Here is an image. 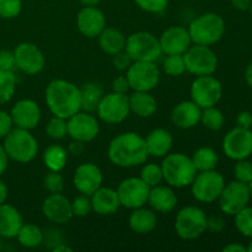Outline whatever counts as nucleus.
Returning <instances> with one entry per match:
<instances>
[{
	"instance_id": "f257e3e1",
	"label": "nucleus",
	"mask_w": 252,
	"mask_h": 252,
	"mask_svg": "<svg viewBox=\"0 0 252 252\" xmlns=\"http://www.w3.org/2000/svg\"><path fill=\"white\" fill-rule=\"evenodd\" d=\"M107 155L113 165L122 169L140 166L149 158L145 139L135 132H125L110 142Z\"/></svg>"
},
{
	"instance_id": "f03ea898",
	"label": "nucleus",
	"mask_w": 252,
	"mask_h": 252,
	"mask_svg": "<svg viewBox=\"0 0 252 252\" xmlns=\"http://www.w3.org/2000/svg\"><path fill=\"white\" fill-rule=\"evenodd\" d=\"M44 100L52 115L65 120L81 110L80 88L64 79L49 81L44 91Z\"/></svg>"
},
{
	"instance_id": "7ed1b4c3",
	"label": "nucleus",
	"mask_w": 252,
	"mask_h": 252,
	"mask_svg": "<svg viewBox=\"0 0 252 252\" xmlns=\"http://www.w3.org/2000/svg\"><path fill=\"white\" fill-rule=\"evenodd\" d=\"M164 181L172 189H184L191 186L197 170L192 162L191 157L182 153H172L164 157L161 162Z\"/></svg>"
},
{
	"instance_id": "20e7f679",
	"label": "nucleus",
	"mask_w": 252,
	"mask_h": 252,
	"mask_svg": "<svg viewBox=\"0 0 252 252\" xmlns=\"http://www.w3.org/2000/svg\"><path fill=\"white\" fill-rule=\"evenodd\" d=\"M187 30L192 43L211 47L224 36L225 21L216 12H204L192 20Z\"/></svg>"
},
{
	"instance_id": "39448f33",
	"label": "nucleus",
	"mask_w": 252,
	"mask_h": 252,
	"mask_svg": "<svg viewBox=\"0 0 252 252\" xmlns=\"http://www.w3.org/2000/svg\"><path fill=\"white\" fill-rule=\"evenodd\" d=\"M4 149L9 159L20 164H27L36 159L38 154V142L31 130L12 128L4 138Z\"/></svg>"
},
{
	"instance_id": "423d86ee",
	"label": "nucleus",
	"mask_w": 252,
	"mask_h": 252,
	"mask_svg": "<svg viewBox=\"0 0 252 252\" xmlns=\"http://www.w3.org/2000/svg\"><path fill=\"white\" fill-rule=\"evenodd\" d=\"M207 214L199 207H184L175 217V231L182 240L198 239L207 231Z\"/></svg>"
},
{
	"instance_id": "0eeeda50",
	"label": "nucleus",
	"mask_w": 252,
	"mask_h": 252,
	"mask_svg": "<svg viewBox=\"0 0 252 252\" xmlns=\"http://www.w3.org/2000/svg\"><path fill=\"white\" fill-rule=\"evenodd\" d=\"M125 51L133 62H157L162 54L158 37L148 31H138L129 34Z\"/></svg>"
},
{
	"instance_id": "6e6552de",
	"label": "nucleus",
	"mask_w": 252,
	"mask_h": 252,
	"mask_svg": "<svg viewBox=\"0 0 252 252\" xmlns=\"http://www.w3.org/2000/svg\"><path fill=\"white\" fill-rule=\"evenodd\" d=\"M224 186L225 180L217 170L197 172L193 182L191 184L192 196L201 203H213L218 201Z\"/></svg>"
},
{
	"instance_id": "1a4fd4ad",
	"label": "nucleus",
	"mask_w": 252,
	"mask_h": 252,
	"mask_svg": "<svg viewBox=\"0 0 252 252\" xmlns=\"http://www.w3.org/2000/svg\"><path fill=\"white\" fill-rule=\"evenodd\" d=\"M186 71L194 76L213 75L218 68V57L208 46L192 44L184 54Z\"/></svg>"
},
{
	"instance_id": "9d476101",
	"label": "nucleus",
	"mask_w": 252,
	"mask_h": 252,
	"mask_svg": "<svg viewBox=\"0 0 252 252\" xmlns=\"http://www.w3.org/2000/svg\"><path fill=\"white\" fill-rule=\"evenodd\" d=\"M133 91H152L160 81V69L155 62H133L126 71Z\"/></svg>"
},
{
	"instance_id": "9b49d317",
	"label": "nucleus",
	"mask_w": 252,
	"mask_h": 252,
	"mask_svg": "<svg viewBox=\"0 0 252 252\" xmlns=\"http://www.w3.org/2000/svg\"><path fill=\"white\" fill-rule=\"evenodd\" d=\"M191 100L201 108L216 106L223 96V85L213 75L196 76L189 89Z\"/></svg>"
},
{
	"instance_id": "f8f14e48",
	"label": "nucleus",
	"mask_w": 252,
	"mask_h": 252,
	"mask_svg": "<svg viewBox=\"0 0 252 252\" xmlns=\"http://www.w3.org/2000/svg\"><path fill=\"white\" fill-rule=\"evenodd\" d=\"M97 117L107 125H117L123 122L129 116V101L128 95L117 94L115 91L102 96L95 111Z\"/></svg>"
},
{
	"instance_id": "ddd939ff",
	"label": "nucleus",
	"mask_w": 252,
	"mask_h": 252,
	"mask_svg": "<svg viewBox=\"0 0 252 252\" xmlns=\"http://www.w3.org/2000/svg\"><path fill=\"white\" fill-rule=\"evenodd\" d=\"M251 199L250 189L248 184L240 181H231L225 184L219 196V208L226 216H235L236 213L249 206Z\"/></svg>"
},
{
	"instance_id": "4468645a",
	"label": "nucleus",
	"mask_w": 252,
	"mask_h": 252,
	"mask_svg": "<svg viewBox=\"0 0 252 252\" xmlns=\"http://www.w3.org/2000/svg\"><path fill=\"white\" fill-rule=\"evenodd\" d=\"M116 191L121 207L133 211L148 203L150 187L140 177H128L118 185Z\"/></svg>"
},
{
	"instance_id": "2eb2a0df",
	"label": "nucleus",
	"mask_w": 252,
	"mask_h": 252,
	"mask_svg": "<svg viewBox=\"0 0 252 252\" xmlns=\"http://www.w3.org/2000/svg\"><path fill=\"white\" fill-rule=\"evenodd\" d=\"M68 135L73 140L80 143H90L100 132V123L91 112L80 110L66 120Z\"/></svg>"
},
{
	"instance_id": "dca6fc26",
	"label": "nucleus",
	"mask_w": 252,
	"mask_h": 252,
	"mask_svg": "<svg viewBox=\"0 0 252 252\" xmlns=\"http://www.w3.org/2000/svg\"><path fill=\"white\" fill-rule=\"evenodd\" d=\"M223 152L229 159H248L252 154V130L236 126L223 138Z\"/></svg>"
},
{
	"instance_id": "f3484780",
	"label": "nucleus",
	"mask_w": 252,
	"mask_h": 252,
	"mask_svg": "<svg viewBox=\"0 0 252 252\" xmlns=\"http://www.w3.org/2000/svg\"><path fill=\"white\" fill-rule=\"evenodd\" d=\"M16 68L27 75L41 73L46 65V58L41 49L31 42H22L14 49Z\"/></svg>"
},
{
	"instance_id": "a211bd4d",
	"label": "nucleus",
	"mask_w": 252,
	"mask_h": 252,
	"mask_svg": "<svg viewBox=\"0 0 252 252\" xmlns=\"http://www.w3.org/2000/svg\"><path fill=\"white\" fill-rule=\"evenodd\" d=\"M9 113L15 127L27 130L34 129L42 118L41 107L31 98L19 100L12 106Z\"/></svg>"
},
{
	"instance_id": "6ab92c4d",
	"label": "nucleus",
	"mask_w": 252,
	"mask_h": 252,
	"mask_svg": "<svg viewBox=\"0 0 252 252\" xmlns=\"http://www.w3.org/2000/svg\"><path fill=\"white\" fill-rule=\"evenodd\" d=\"M103 176L100 167L94 162H83L75 169L73 176L74 187L79 193L91 196L102 186Z\"/></svg>"
},
{
	"instance_id": "aec40b11",
	"label": "nucleus",
	"mask_w": 252,
	"mask_h": 252,
	"mask_svg": "<svg viewBox=\"0 0 252 252\" xmlns=\"http://www.w3.org/2000/svg\"><path fill=\"white\" fill-rule=\"evenodd\" d=\"M42 213L49 221L63 225L73 218L71 203L62 193H49L42 203Z\"/></svg>"
},
{
	"instance_id": "412c9836",
	"label": "nucleus",
	"mask_w": 252,
	"mask_h": 252,
	"mask_svg": "<svg viewBox=\"0 0 252 252\" xmlns=\"http://www.w3.org/2000/svg\"><path fill=\"white\" fill-rule=\"evenodd\" d=\"M162 54H185L192 46L189 30L184 26H171L165 30L159 37Z\"/></svg>"
},
{
	"instance_id": "4be33fe9",
	"label": "nucleus",
	"mask_w": 252,
	"mask_h": 252,
	"mask_svg": "<svg viewBox=\"0 0 252 252\" xmlns=\"http://www.w3.org/2000/svg\"><path fill=\"white\" fill-rule=\"evenodd\" d=\"M76 27L83 36L96 38L106 27L105 14L96 6H84L76 15Z\"/></svg>"
},
{
	"instance_id": "5701e85b",
	"label": "nucleus",
	"mask_w": 252,
	"mask_h": 252,
	"mask_svg": "<svg viewBox=\"0 0 252 252\" xmlns=\"http://www.w3.org/2000/svg\"><path fill=\"white\" fill-rule=\"evenodd\" d=\"M202 108L192 100L177 103L171 111L172 123L181 129H189L201 123Z\"/></svg>"
},
{
	"instance_id": "b1692460",
	"label": "nucleus",
	"mask_w": 252,
	"mask_h": 252,
	"mask_svg": "<svg viewBox=\"0 0 252 252\" xmlns=\"http://www.w3.org/2000/svg\"><path fill=\"white\" fill-rule=\"evenodd\" d=\"M148 203L150 208L157 213L167 214L176 208L177 196L171 186L160 184L150 189Z\"/></svg>"
},
{
	"instance_id": "393cba45",
	"label": "nucleus",
	"mask_w": 252,
	"mask_h": 252,
	"mask_svg": "<svg viewBox=\"0 0 252 252\" xmlns=\"http://www.w3.org/2000/svg\"><path fill=\"white\" fill-rule=\"evenodd\" d=\"M90 198L93 211L98 216H112L121 207L117 191L111 187L101 186L91 194Z\"/></svg>"
},
{
	"instance_id": "a878e982",
	"label": "nucleus",
	"mask_w": 252,
	"mask_h": 252,
	"mask_svg": "<svg viewBox=\"0 0 252 252\" xmlns=\"http://www.w3.org/2000/svg\"><path fill=\"white\" fill-rule=\"evenodd\" d=\"M144 139L148 154L154 158H164L169 154L174 144V137L165 128H155Z\"/></svg>"
},
{
	"instance_id": "bb28decb",
	"label": "nucleus",
	"mask_w": 252,
	"mask_h": 252,
	"mask_svg": "<svg viewBox=\"0 0 252 252\" xmlns=\"http://www.w3.org/2000/svg\"><path fill=\"white\" fill-rule=\"evenodd\" d=\"M24 225L21 213L7 203L0 204V238L14 239Z\"/></svg>"
},
{
	"instance_id": "cd10ccee",
	"label": "nucleus",
	"mask_w": 252,
	"mask_h": 252,
	"mask_svg": "<svg viewBox=\"0 0 252 252\" xmlns=\"http://www.w3.org/2000/svg\"><path fill=\"white\" fill-rule=\"evenodd\" d=\"M157 213L152 208H145L144 206L133 209L128 219V225L130 230L139 235L149 234L157 228Z\"/></svg>"
},
{
	"instance_id": "c85d7f7f",
	"label": "nucleus",
	"mask_w": 252,
	"mask_h": 252,
	"mask_svg": "<svg viewBox=\"0 0 252 252\" xmlns=\"http://www.w3.org/2000/svg\"><path fill=\"white\" fill-rule=\"evenodd\" d=\"M130 112L140 118H149L158 110V101L150 91H133L128 96Z\"/></svg>"
},
{
	"instance_id": "c756f323",
	"label": "nucleus",
	"mask_w": 252,
	"mask_h": 252,
	"mask_svg": "<svg viewBox=\"0 0 252 252\" xmlns=\"http://www.w3.org/2000/svg\"><path fill=\"white\" fill-rule=\"evenodd\" d=\"M98 46L108 56H115L118 52L125 51L127 37L117 29L105 27L98 34Z\"/></svg>"
},
{
	"instance_id": "7c9ffc66",
	"label": "nucleus",
	"mask_w": 252,
	"mask_h": 252,
	"mask_svg": "<svg viewBox=\"0 0 252 252\" xmlns=\"http://www.w3.org/2000/svg\"><path fill=\"white\" fill-rule=\"evenodd\" d=\"M68 150L61 144H52L43 152V164L49 171L61 172L68 162Z\"/></svg>"
},
{
	"instance_id": "2f4dec72",
	"label": "nucleus",
	"mask_w": 252,
	"mask_h": 252,
	"mask_svg": "<svg viewBox=\"0 0 252 252\" xmlns=\"http://www.w3.org/2000/svg\"><path fill=\"white\" fill-rule=\"evenodd\" d=\"M81 110L94 113L105 95L102 88L97 83H86L80 88Z\"/></svg>"
},
{
	"instance_id": "473e14b6",
	"label": "nucleus",
	"mask_w": 252,
	"mask_h": 252,
	"mask_svg": "<svg viewBox=\"0 0 252 252\" xmlns=\"http://www.w3.org/2000/svg\"><path fill=\"white\" fill-rule=\"evenodd\" d=\"M192 162L198 172L216 170L219 162L218 153L211 147H201L191 157Z\"/></svg>"
},
{
	"instance_id": "72a5a7b5",
	"label": "nucleus",
	"mask_w": 252,
	"mask_h": 252,
	"mask_svg": "<svg viewBox=\"0 0 252 252\" xmlns=\"http://www.w3.org/2000/svg\"><path fill=\"white\" fill-rule=\"evenodd\" d=\"M17 241L21 246L26 249L38 248L43 244L44 234L41 228L34 224H25L21 226L16 235Z\"/></svg>"
},
{
	"instance_id": "f704fd0d",
	"label": "nucleus",
	"mask_w": 252,
	"mask_h": 252,
	"mask_svg": "<svg viewBox=\"0 0 252 252\" xmlns=\"http://www.w3.org/2000/svg\"><path fill=\"white\" fill-rule=\"evenodd\" d=\"M16 75L14 70L0 69V105L9 102L16 91Z\"/></svg>"
},
{
	"instance_id": "c9c22d12",
	"label": "nucleus",
	"mask_w": 252,
	"mask_h": 252,
	"mask_svg": "<svg viewBox=\"0 0 252 252\" xmlns=\"http://www.w3.org/2000/svg\"><path fill=\"white\" fill-rule=\"evenodd\" d=\"M224 115L216 106L202 108L201 123L209 130H220L224 126Z\"/></svg>"
},
{
	"instance_id": "e433bc0d",
	"label": "nucleus",
	"mask_w": 252,
	"mask_h": 252,
	"mask_svg": "<svg viewBox=\"0 0 252 252\" xmlns=\"http://www.w3.org/2000/svg\"><path fill=\"white\" fill-rule=\"evenodd\" d=\"M140 179L152 189V187L158 186L164 181L162 176L161 165H158L155 162H149V164H143L142 170H140Z\"/></svg>"
},
{
	"instance_id": "4c0bfd02",
	"label": "nucleus",
	"mask_w": 252,
	"mask_h": 252,
	"mask_svg": "<svg viewBox=\"0 0 252 252\" xmlns=\"http://www.w3.org/2000/svg\"><path fill=\"white\" fill-rule=\"evenodd\" d=\"M234 223L239 233L252 239V207L248 206L234 216Z\"/></svg>"
},
{
	"instance_id": "58836bf2",
	"label": "nucleus",
	"mask_w": 252,
	"mask_h": 252,
	"mask_svg": "<svg viewBox=\"0 0 252 252\" xmlns=\"http://www.w3.org/2000/svg\"><path fill=\"white\" fill-rule=\"evenodd\" d=\"M46 133L51 139H64L68 135V125H66L65 118L53 116L47 123Z\"/></svg>"
},
{
	"instance_id": "ea45409f",
	"label": "nucleus",
	"mask_w": 252,
	"mask_h": 252,
	"mask_svg": "<svg viewBox=\"0 0 252 252\" xmlns=\"http://www.w3.org/2000/svg\"><path fill=\"white\" fill-rule=\"evenodd\" d=\"M162 69L169 76H180L186 71L184 54H170L162 63Z\"/></svg>"
},
{
	"instance_id": "a19ab883",
	"label": "nucleus",
	"mask_w": 252,
	"mask_h": 252,
	"mask_svg": "<svg viewBox=\"0 0 252 252\" xmlns=\"http://www.w3.org/2000/svg\"><path fill=\"white\" fill-rule=\"evenodd\" d=\"M71 203V212H73L74 217H79V218H84V217L89 216L90 212L93 211V204H91L90 196L80 193L76 196Z\"/></svg>"
},
{
	"instance_id": "79ce46f5",
	"label": "nucleus",
	"mask_w": 252,
	"mask_h": 252,
	"mask_svg": "<svg viewBox=\"0 0 252 252\" xmlns=\"http://www.w3.org/2000/svg\"><path fill=\"white\" fill-rule=\"evenodd\" d=\"M43 187L49 193H62L64 189V179L58 171H48L43 179Z\"/></svg>"
},
{
	"instance_id": "37998d69",
	"label": "nucleus",
	"mask_w": 252,
	"mask_h": 252,
	"mask_svg": "<svg viewBox=\"0 0 252 252\" xmlns=\"http://www.w3.org/2000/svg\"><path fill=\"white\" fill-rule=\"evenodd\" d=\"M234 176L236 181L250 184L252 181V162L248 159L238 160L234 166Z\"/></svg>"
},
{
	"instance_id": "c03bdc74",
	"label": "nucleus",
	"mask_w": 252,
	"mask_h": 252,
	"mask_svg": "<svg viewBox=\"0 0 252 252\" xmlns=\"http://www.w3.org/2000/svg\"><path fill=\"white\" fill-rule=\"evenodd\" d=\"M22 10V0H0V17L14 19Z\"/></svg>"
},
{
	"instance_id": "a18cd8bd",
	"label": "nucleus",
	"mask_w": 252,
	"mask_h": 252,
	"mask_svg": "<svg viewBox=\"0 0 252 252\" xmlns=\"http://www.w3.org/2000/svg\"><path fill=\"white\" fill-rule=\"evenodd\" d=\"M134 1L140 9L150 14H160L165 11L169 4V0H134Z\"/></svg>"
},
{
	"instance_id": "49530a36",
	"label": "nucleus",
	"mask_w": 252,
	"mask_h": 252,
	"mask_svg": "<svg viewBox=\"0 0 252 252\" xmlns=\"http://www.w3.org/2000/svg\"><path fill=\"white\" fill-rule=\"evenodd\" d=\"M132 63V58H130L129 54L126 51L118 52L115 56H112V64L116 70L118 71H127V69L129 68Z\"/></svg>"
},
{
	"instance_id": "de8ad7c7",
	"label": "nucleus",
	"mask_w": 252,
	"mask_h": 252,
	"mask_svg": "<svg viewBox=\"0 0 252 252\" xmlns=\"http://www.w3.org/2000/svg\"><path fill=\"white\" fill-rule=\"evenodd\" d=\"M16 68L14 51L1 49L0 51V69L1 70H14Z\"/></svg>"
},
{
	"instance_id": "09e8293b",
	"label": "nucleus",
	"mask_w": 252,
	"mask_h": 252,
	"mask_svg": "<svg viewBox=\"0 0 252 252\" xmlns=\"http://www.w3.org/2000/svg\"><path fill=\"white\" fill-rule=\"evenodd\" d=\"M12 127L14 125H12L10 113L4 110H0V139H4L12 129Z\"/></svg>"
},
{
	"instance_id": "8fccbe9b",
	"label": "nucleus",
	"mask_w": 252,
	"mask_h": 252,
	"mask_svg": "<svg viewBox=\"0 0 252 252\" xmlns=\"http://www.w3.org/2000/svg\"><path fill=\"white\" fill-rule=\"evenodd\" d=\"M130 90L129 83H128V79L126 75H120L112 81V91L117 94H123V95H127L128 91Z\"/></svg>"
},
{
	"instance_id": "3c124183",
	"label": "nucleus",
	"mask_w": 252,
	"mask_h": 252,
	"mask_svg": "<svg viewBox=\"0 0 252 252\" xmlns=\"http://www.w3.org/2000/svg\"><path fill=\"white\" fill-rule=\"evenodd\" d=\"M225 226V221L220 216H211L207 218V230L212 233H220Z\"/></svg>"
},
{
	"instance_id": "603ef678",
	"label": "nucleus",
	"mask_w": 252,
	"mask_h": 252,
	"mask_svg": "<svg viewBox=\"0 0 252 252\" xmlns=\"http://www.w3.org/2000/svg\"><path fill=\"white\" fill-rule=\"evenodd\" d=\"M236 126L241 128H248L251 129L252 128V113L249 111H243L238 115L236 117Z\"/></svg>"
},
{
	"instance_id": "864d4df0",
	"label": "nucleus",
	"mask_w": 252,
	"mask_h": 252,
	"mask_svg": "<svg viewBox=\"0 0 252 252\" xmlns=\"http://www.w3.org/2000/svg\"><path fill=\"white\" fill-rule=\"evenodd\" d=\"M7 165H9V157L4 149V145L0 144V176L6 171Z\"/></svg>"
},
{
	"instance_id": "5fc2aeb1",
	"label": "nucleus",
	"mask_w": 252,
	"mask_h": 252,
	"mask_svg": "<svg viewBox=\"0 0 252 252\" xmlns=\"http://www.w3.org/2000/svg\"><path fill=\"white\" fill-rule=\"evenodd\" d=\"M231 5L240 11H246L250 9L252 0H230Z\"/></svg>"
},
{
	"instance_id": "6e6d98bb",
	"label": "nucleus",
	"mask_w": 252,
	"mask_h": 252,
	"mask_svg": "<svg viewBox=\"0 0 252 252\" xmlns=\"http://www.w3.org/2000/svg\"><path fill=\"white\" fill-rule=\"evenodd\" d=\"M223 252H248L246 246L241 245L239 243H230L223 248Z\"/></svg>"
},
{
	"instance_id": "4d7b16f0",
	"label": "nucleus",
	"mask_w": 252,
	"mask_h": 252,
	"mask_svg": "<svg viewBox=\"0 0 252 252\" xmlns=\"http://www.w3.org/2000/svg\"><path fill=\"white\" fill-rule=\"evenodd\" d=\"M83 144L84 143L73 140V143L69 145L68 153H70V154H73V155H79L81 152H83Z\"/></svg>"
},
{
	"instance_id": "13d9d810",
	"label": "nucleus",
	"mask_w": 252,
	"mask_h": 252,
	"mask_svg": "<svg viewBox=\"0 0 252 252\" xmlns=\"http://www.w3.org/2000/svg\"><path fill=\"white\" fill-rule=\"evenodd\" d=\"M7 196H9V189H7L5 182L0 179V204H2L6 202Z\"/></svg>"
},
{
	"instance_id": "bf43d9fd",
	"label": "nucleus",
	"mask_w": 252,
	"mask_h": 252,
	"mask_svg": "<svg viewBox=\"0 0 252 252\" xmlns=\"http://www.w3.org/2000/svg\"><path fill=\"white\" fill-rule=\"evenodd\" d=\"M244 76H245L246 84H248L250 88H252V62H251V63H249L248 66H246L245 74H244Z\"/></svg>"
},
{
	"instance_id": "052dcab7",
	"label": "nucleus",
	"mask_w": 252,
	"mask_h": 252,
	"mask_svg": "<svg viewBox=\"0 0 252 252\" xmlns=\"http://www.w3.org/2000/svg\"><path fill=\"white\" fill-rule=\"evenodd\" d=\"M52 250H53L54 252H73V249L69 248L68 245H65V244H63V243L57 244V245L54 246Z\"/></svg>"
},
{
	"instance_id": "680f3d73",
	"label": "nucleus",
	"mask_w": 252,
	"mask_h": 252,
	"mask_svg": "<svg viewBox=\"0 0 252 252\" xmlns=\"http://www.w3.org/2000/svg\"><path fill=\"white\" fill-rule=\"evenodd\" d=\"M101 0H80L84 6H96Z\"/></svg>"
},
{
	"instance_id": "e2e57ef3",
	"label": "nucleus",
	"mask_w": 252,
	"mask_h": 252,
	"mask_svg": "<svg viewBox=\"0 0 252 252\" xmlns=\"http://www.w3.org/2000/svg\"><path fill=\"white\" fill-rule=\"evenodd\" d=\"M246 251L252 252V239L250 240V243H249V245L246 246Z\"/></svg>"
},
{
	"instance_id": "0e129e2a",
	"label": "nucleus",
	"mask_w": 252,
	"mask_h": 252,
	"mask_svg": "<svg viewBox=\"0 0 252 252\" xmlns=\"http://www.w3.org/2000/svg\"><path fill=\"white\" fill-rule=\"evenodd\" d=\"M249 189H250V194H251V198H252V181L249 184Z\"/></svg>"
},
{
	"instance_id": "69168bd1",
	"label": "nucleus",
	"mask_w": 252,
	"mask_h": 252,
	"mask_svg": "<svg viewBox=\"0 0 252 252\" xmlns=\"http://www.w3.org/2000/svg\"><path fill=\"white\" fill-rule=\"evenodd\" d=\"M0 249H1V238H0Z\"/></svg>"
},
{
	"instance_id": "338daca9",
	"label": "nucleus",
	"mask_w": 252,
	"mask_h": 252,
	"mask_svg": "<svg viewBox=\"0 0 252 252\" xmlns=\"http://www.w3.org/2000/svg\"><path fill=\"white\" fill-rule=\"evenodd\" d=\"M250 10H251V12H252V2H251V6H250Z\"/></svg>"
}]
</instances>
